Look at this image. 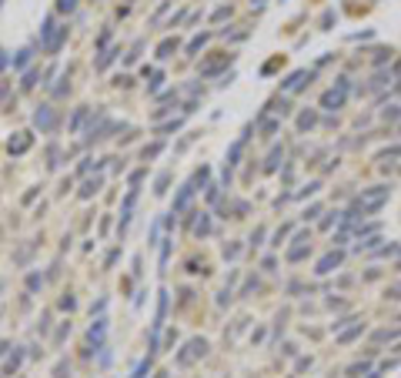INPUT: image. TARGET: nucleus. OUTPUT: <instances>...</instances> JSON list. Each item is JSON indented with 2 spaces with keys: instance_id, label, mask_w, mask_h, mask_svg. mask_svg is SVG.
<instances>
[{
  "instance_id": "f257e3e1",
  "label": "nucleus",
  "mask_w": 401,
  "mask_h": 378,
  "mask_svg": "<svg viewBox=\"0 0 401 378\" xmlns=\"http://www.w3.org/2000/svg\"><path fill=\"white\" fill-rule=\"evenodd\" d=\"M204 355H207V342H204V338H191L188 345L178 352V365L188 368V365H194V362H198V358H204Z\"/></svg>"
},
{
  "instance_id": "f03ea898",
  "label": "nucleus",
  "mask_w": 401,
  "mask_h": 378,
  "mask_svg": "<svg viewBox=\"0 0 401 378\" xmlns=\"http://www.w3.org/2000/svg\"><path fill=\"white\" fill-rule=\"evenodd\" d=\"M388 201V188H375V191H365L361 194V201H358V208L355 211H361V218L365 214H371V211H378L381 204Z\"/></svg>"
},
{
  "instance_id": "7ed1b4c3",
  "label": "nucleus",
  "mask_w": 401,
  "mask_h": 378,
  "mask_svg": "<svg viewBox=\"0 0 401 378\" xmlns=\"http://www.w3.org/2000/svg\"><path fill=\"white\" fill-rule=\"evenodd\" d=\"M57 121H60V117H57V111L50 107V104H40V107L33 111V124H37V127H40L44 134L57 131Z\"/></svg>"
},
{
  "instance_id": "20e7f679",
  "label": "nucleus",
  "mask_w": 401,
  "mask_h": 378,
  "mask_svg": "<svg viewBox=\"0 0 401 378\" xmlns=\"http://www.w3.org/2000/svg\"><path fill=\"white\" fill-rule=\"evenodd\" d=\"M345 97H348V80H338V87H331L321 97V107L334 111V107H341V104H345Z\"/></svg>"
},
{
  "instance_id": "39448f33",
  "label": "nucleus",
  "mask_w": 401,
  "mask_h": 378,
  "mask_svg": "<svg viewBox=\"0 0 401 378\" xmlns=\"http://www.w3.org/2000/svg\"><path fill=\"white\" fill-rule=\"evenodd\" d=\"M107 131H114V124L104 117V114H97V121H90L87 134H84V141L87 144H94V141H100V137H107Z\"/></svg>"
},
{
  "instance_id": "423d86ee",
  "label": "nucleus",
  "mask_w": 401,
  "mask_h": 378,
  "mask_svg": "<svg viewBox=\"0 0 401 378\" xmlns=\"http://www.w3.org/2000/svg\"><path fill=\"white\" fill-rule=\"evenodd\" d=\"M104 335H107V322L104 318H97V322L90 325V332H87V342H90V348L97 352V348H104Z\"/></svg>"
},
{
  "instance_id": "0eeeda50",
  "label": "nucleus",
  "mask_w": 401,
  "mask_h": 378,
  "mask_svg": "<svg viewBox=\"0 0 401 378\" xmlns=\"http://www.w3.org/2000/svg\"><path fill=\"white\" fill-rule=\"evenodd\" d=\"M134 201H137V188H131V194L124 198V208H121V224H117V231H127V224H131V211H134Z\"/></svg>"
},
{
  "instance_id": "6e6552de",
  "label": "nucleus",
  "mask_w": 401,
  "mask_h": 378,
  "mask_svg": "<svg viewBox=\"0 0 401 378\" xmlns=\"http://www.w3.org/2000/svg\"><path fill=\"white\" fill-rule=\"evenodd\" d=\"M30 141H33V137H30L27 131H17L10 141H7V151H10V154H23V151L30 147Z\"/></svg>"
},
{
  "instance_id": "1a4fd4ad",
  "label": "nucleus",
  "mask_w": 401,
  "mask_h": 378,
  "mask_svg": "<svg viewBox=\"0 0 401 378\" xmlns=\"http://www.w3.org/2000/svg\"><path fill=\"white\" fill-rule=\"evenodd\" d=\"M194 191H198L194 184H184V188L178 191V198H174V208H171V214H181V211H184V208L191 204V198H194Z\"/></svg>"
},
{
  "instance_id": "9d476101",
  "label": "nucleus",
  "mask_w": 401,
  "mask_h": 378,
  "mask_svg": "<svg viewBox=\"0 0 401 378\" xmlns=\"http://www.w3.org/2000/svg\"><path fill=\"white\" fill-rule=\"evenodd\" d=\"M338 265H341V251H331V255H324L321 261H318V268H314V271H318V275H331Z\"/></svg>"
},
{
  "instance_id": "9b49d317",
  "label": "nucleus",
  "mask_w": 401,
  "mask_h": 378,
  "mask_svg": "<svg viewBox=\"0 0 401 378\" xmlns=\"http://www.w3.org/2000/svg\"><path fill=\"white\" fill-rule=\"evenodd\" d=\"M231 64V54H224V57H214V60H207V64L200 67V77H214L221 67H227Z\"/></svg>"
},
{
  "instance_id": "f8f14e48",
  "label": "nucleus",
  "mask_w": 401,
  "mask_h": 378,
  "mask_svg": "<svg viewBox=\"0 0 401 378\" xmlns=\"http://www.w3.org/2000/svg\"><path fill=\"white\" fill-rule=\"evenodd\" d=\"M308 80H311V74H308V70H294V74L284 80V87H288V90H301Z\"/></svg>"
},
{
  "instance_id": "ddd939ff",
  "label": "nucleus",
  "mask_w": 401,
  "mask_h": 378,
  "mask_svg": "<svg viewBox=\"0 0 401 378\" xmlns=\"http://www.w3.org/2000/svg\"><path fill=\"white\" fill-rule=\"evenodd\" d=\"M100 184H104V178H90V181H84V188H80L77 194H80L84 201H87V198H94V194L100 191Z\"/></svg>"
},
{
  "instance_id": "4468645a",
  "label": "nucleus",
  "mask_w": 401,
  "mask_h": 378,
  "mask_svg": "<svg viewBox=\"0 0 401 378\" xmlns=\"http://www.w3.org/2000/svg\"><path fill=\"white\" fill-rule=\"evenodd\" d=\"M194 234H198V238H207V234H211V218L204 211H200V218L194 221Z\"/></svg>"
},
{
  "instance_id": "2eb2a0df",
  "label": "nucleus",
  "mask_w": 401,
  "mask_h": 378,
  "mask_svg": "<svg viewBox=\"0 0 401 378\" xmlns=\"http://www.w3.org/2000/svg\"><path fill=\"white\" fill-rule=\"evenodd\" d=\"M174 50H178V40H174V37H167L164 44L157 47V57H161V60H167V57L174 54Z\"/></svg>"
},
{
  "instance_id": "dca6fc26",
  "label": "nucleus",
  "mask_w": 401,
  "mask_h": 378,
  "mask_svg": "<svg viewBox=\"0 0 401 378\" xmlns=\"http://www.w3.org/2000/svg\"><path fill=\"white\" fill-rule=\"evenodd\" d=\"M20 362H23V352H13V358L3 365V375H17V368H20Z\"/></svg>"
},
{
  "instance_id": "f3484780",
  "label": "nucleus",
  "mask_w": 401,
  "mask_h": 378,
  "mask_svg": "<svg viewBox=\"0 0 401 378\" xmlns=\"http://www.w3.org/2000/svg\"><path fill=\"white\" fill-rule=\"evenodd\" d=\"M151 362H154V355H147L141 365L134 368V375H131V378H147V372H151Z\"/></svg>"
},
{
  "instance_id": "a211bd4d",
  "label": "nucleus",
  "mask_w": 401,
  "mask_h": 378,
  "mask_svg": "<svg viewBox=\"0 0 401 378\" xmlns=\"http://www.w3.org/2000/svg\"><path fill=\"white\" fill-rule=\"evenodd\" d=\"M204 44H207V33H198V37H194V40L188 44V54H198V50H200Z\"/></svg>"
},
{
  "instance_id": "6ab92c4d",
  "label": "nucleus",
  "mask_w": 401,
  "mask_h": 378,
  "mask_svg": "<svg viewBox=\"0 0 401 378\" xmlns=\"http://www.w3.org/2000/svg\"><path fill=\"white\" fill-rule=\"evenodd\" d=\"M298 127H301V131H311V127H314V114H311V111H304V114L298 117Z\"/></svg>"
},
{
  "instance_id": "aec40b11",
  "label": "nucleus",
  "mask_w": 401,
  "mask_h": 378,
  "mask_svg": "<svg viewBox=\"0 0 401 378\" xmlns=\"http://www.w3.org/2000/svg\"><path fill=\"white\" fill-rule=\"evenodd\" d=\"M117 54H121V50H104V54H100V60H97V70H104V67L111 64V60H114Z\"/></svg>"
},
{
  "instance_id": "412c9836",
  "label": "nucleus",
  "mask_w": 401,
  "mask_h": 378,
  "mask_svg": "<svg viewBox=\"0 0 401 378\" xmlns=\"http://www.w3.org/2000/svg\"><path fill=\"white\" fill-rule=\"evenodd\" d=\"M67 335H70V322H64L60 328H57V335H54V345H60V342H64Z\"/></svg>"
},
{
  "instance_id": "4be33fe9",
  "label": "nucleus",
  "mask_w": 401,
  "mask_h": 378,
  "mask_svg": "<svg viewBox=\"0 0 401 378\" xmlns=\"http://www.w3.org/2000/svg\"><path fill=\"white\" fill-rule=\"evenodd\" d=\"M167 184H171V174L164 171V174L157 178V188H154V194H164V191H167Z\"/></svg>"
},
{
  "instance_id": "5701e85b",
  "label": "nucleus",
  "mask_w": 401,
  "mask_h": 378,
  "mask_svg": "<svg viewBox=\"0 0 401 378\" xmlns=\"http://www.w3.org/2000/svg\"><path fill=\"white\" fill-rule=\"evenodd\" d=\"M54 378H70V365H67V362H60V365L54 368Z\"/></svg>"
},
{
  "instance_id": "b1692460",
  "label": "nucleus",
  "mask_w": 401,
  "mask_h": 378,
  "mask_svg": "<svg viewBox=\"0 0 401 378\" xmlns=\"http://www.w3.org/2000/svg\"><path fill=\"white\" fill-rule=\"evenodd\" d=\"M278 161H281V147H274V151H271V157H267V171H274V167H278Z\"/></svg>"
},
{
  "instance_id": "393cba45",
  "label": "nucleus",
  "mask_w": 401,
  "mask_h": 378,
  "mask_svg": "<svg viewBox=\"0 0 401 378\" xmlns=\"http://www.w3.org/2000/svg\"><path fill=\"white\" fill-rule=\"evenodd\" d=\"M87 114H90V111H87V107H80V111H77V114H74V124H70V127H74V131H77V127H80V124H84V117H87Z\"/></svg>"
},
{
  "instance_id": "a878e982",
  "label": "nucleus",
  "mask_w": 401,
  "mask_h": 378,
  "mask_svg": "<svg viewBox=\"0 0 401 378\" xmlns=\"http://www.w3.org/2000/svg\"><path fill=\"white\" fill-rule=\"evenodd\" d=\"M27 64H30V50H20L17 60H13V67H27Z\"/></svg>"
},
{
  "instance_id": "bb28decb",
  "label": "nucleus",
  "mask_w": 401,
  "mask_h": 378,
  "mask_svg": "<svg viewBox=\"0 0 401 378\" xmlns=\"http://www.w3.org/2000/svg\"><path fill=\"white\" fill-rule=\"evenodd\" d=\"M157 154H161V144H151V147H144V154H141V157L151 161V157H157Z\"/></svg>"
},
{
  "instance_id": "cd10ccee",
  "label": "nucleus",
  "mask_w": 401,
  "mask_h": 378,
  "mask_svg": "<svg viewBox=\"0 0 401 378\" xmlns=\"http://www.w3.org/2000/svg\"><path fill=\"white\" fill-rule=\"evenodd\" d=\"M37 84V70H27V77H23V90H30Z\"/></svg>"
},
{
  "instance_id": "c85d7f7f",
  "label": "nucleus",
  "mask_w": 401,
  "mask_h": 378,
  "mask_svg": "<svg viewBox=\"0 0 401 378\" xmlns=\"http://www.w3.org/2000/svg\"><path fill=\"white\" fill-rule=\"evenodd\" d=\"M181 127V121H171V124H161V127H157V134H171V131H178Z\"/></svg>"
},
{
  "instance_id": "c756f323",
  "label": "nucleus",
  "mask_w": 401,
  "mask_h": 378,
  "mask_svg": "<svg viewBox=\"0 0 401 378\" xmlns=\"http://www.w3.org/2000/svg\"><path fill=\"white\" fill-rule=\"evenodd\" d=\"M57 7H60V10H64V13H70V10H74V7H77V0H57Z\"/></svg>"
},
{
  "instance_id": "7c9ffc66",
  "label": "nucleus",
  "mask_w": 401,
  "mask_h": 378,
  "mask_svg": "<svg viewBox=\"0 0 401 378\" xmlns=\"http://www.w3.org/2000/svg\"><path fill=\"white\" fill-rule=\"evenodd\" d=\"M74 305H77V301L70 298V295H64V298H60V308H67V312H74Z\"/></svg>"
},
{
  "instance_id": "2f4dec72",
  "label": "nucleus",
  "mask_w": 401,
  "mask_h": 378,
  "mask_svg": "<svg viewBox=\"0 0 401 378\" xmlns=\"http://www.w3.org/2000/svg\"><path fill=\"white\" fill-rule=\"evenodd\" d=\"M288 234H291V228H288V224H284V228H281V231L274 234V245H281V241H284V238H288Z\"/></svg>"
},
{
  "instance_id": "473e14b6",
  "label": "nucleus",
  "mask_w": 401,
  "mask_h": 378,
  "mask_svg": "<svg viewBox=\"0 0 401 378\" xmlns=\"http://www.w3.org/2000/svg\"><path fill=\"white\" fill-rule=\"evenodd\" d=\"M27 288H30V291L40 288V275H30V278H27Z\"/></svg>"
},
{
  "instance_id": "72a5a7b5",
  "label": "nucleus",
  "mask_w": 401,
  "mask_h": 378,
  "mask_svg": "<svg viewBox=\"0 0 401 378\" xmlns=\"http://www.w3.org/2000/svg\"><path fill=\"white\" fill-rule=\"evenodd\" d=\"M161 80H164V77H161V74H154V77H151V84H147V90H157V87H161Z\"/></svg>"
},
{
  "instance_id": "f704fd0d",
  "label": "nucleus",
  "mask_w": 401,
  "mask_h": 378,
  "mask_svg": "<svg viewBox=\"0 0 401 378\" xmlns=\"http://www.w3.org/2000/svg\"><path fill=\"white\" fill-rule=\"evenodd\" d=\"M261 238H264V228H254V234H251V241H254V245H261Z\"/></svg>"
},
{
  "instance_id": "c9c22d12",
  "label": "nucleus",
  "mask_w": 401,
  "mask_h": 378,
  "mask_svg": "<svg viewBox=\"0 0 401 378\" xmlns=\"http://www.w3.org/2000/svg\"><path fill=\"white\" fill-rule=\"evenodd\" d=\"M358 335H361V328H351L348 335H341V342H351V338H358Z\"/></svg>"
},
{
  "instance_id": "e433bc0d",
  "label": "nucleus",
  "mask_w": 401,
  "mask_h": 378,
  "mask_svg": "<svg viewBox=\"0 0 401 378\" xmlns=\"http://www.w3.org/2000/svg\"><path fill=\"white\" fill-rule=\"evenodd\" d=\"M7 348H10V342H0V355H7Z\"/></svg>"
},
{
  "instance_id": "4c0bfd02",
  "label": "nucleus",
  "mask_w": 401,
  "mask_h": 378,
  "mask_svg": "<svg viewBox=\"0 0 401 378\" xmlns=\"http://www.w3.org/2000/svg\"><path fill=\"white\" fill-rule=\"evenodd\" d=\"M0 67H7V57H3V50H0Z\"/></svg>"
},
{
  "instance_id": "58836bf2",
  "label": "nucleus",
  "mask_w": 401,
  "mask_h": 378,
  "mask_svg": "<svg viewBox=\"0 0 401 378\" xmlns=\"http://www.w3.org/2000/svg\"><path fill=\"white\" fill-rule=\"evenodd\" d=\"M154 378H167V372H157V375H154Z\"/></svg>"
},
{
  "instance_id": "ea45409f",
  "label": "nucleus",
  "mask_w": 401,
  "mask_h": 378,
  "mask_svg": "<svg viewBox=\"0 0 401 378\" xmlns=\"http://www.w3.org/2000/svg\"><path fill=\"white\" fill-rule=\"evenodd\" d=\"M398 77H401V64H398Z\"/></svg>"
}]
</instances>
